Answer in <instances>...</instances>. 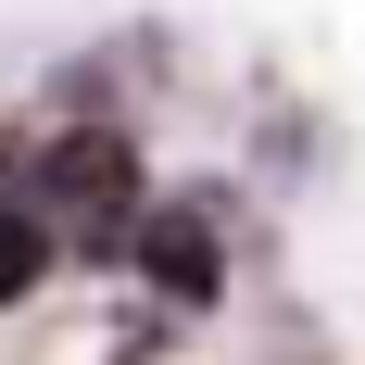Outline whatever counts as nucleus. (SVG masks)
Returning a JSON list of instances; mask_svg holds the SVG:
<instances>
[{"label": "nucleus", "instance_id": "nucleus-1", "mask_svg": "<svg viewBox=\"0 0 365 365\" xmlns=\"http://www.w3.org/2000/svg\"><path fill=\"white\" fill-rule=\"evenodd\" d=\"M26 202H38V227H51V240H88V252H126V240H139V164H126V139H113V126L51 139Z\"/></svg>", "mask_w": 365, "mask_h": 365}, {"label": "nucleus", "instance_id": "nucleus-2", "mask_svg": "<svg viewBox=\"0 0 365 365\" xmlns=\"http://www.w3.org/2000/svg\"><path fill=\"white\" fill-rule=\"evenodd\" d=\"M126 252H139V277H151L164 302H215V290H227L215 227H202V215H177V202H164V215H139V240H126Z\"/></svg>", "mask_w": 365, "mask_h": 365}, {"label": "nucleus", "instance_id": "nucleus-3", "mask_svg": "<svg viewBox=\"0 0 365 365\" xmlns=\"http://www.w3.org/2000/svg\"><path fill=\"white\" fill-rule=\"evenodd\" d=\"M38 264H51V227H38V202H13V215H0V302H26Z\"/></svg>", "mask_w": 365, "mask_h": 365}]
</instances>
